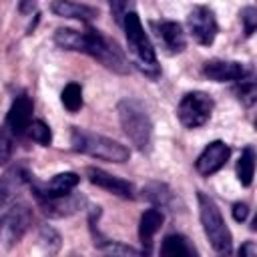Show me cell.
<instances>
[{
	"instance_id": "cell-1",
	"label": "cell",
	"mask_w": 257,
	"mask_h": 257,
	"mask_svg": "<svg viewBox=\"0 0 257 257\" xmlns=\"http://www.w3.org/2000/svg\"><path fill=\"white\" fill-rule=\"evenodd\" d=\"M54 42L64 50H74V52L92 56L108 70H114L118 74L128 72V62L120 52V48L90 26L84 32L72 30V28H58L54 32Z\"/></svg>"
},
{
	"instance_id": "cell-2",
	"label": "cell",
	"mask_w": 257,
	"mask_h": 257,
	"mask_svg": "<svg viewBox=\"0 0 257 257\" xmlns=\"http://www.w3.org/2000/svg\"><path fill=\"white\" fill-rule=\"evenodd\" d=\"M116 112L120 126L124 135L131 139V143L141 153H149L153 145V122L147 108L135 98H122L116 104Z\"/></svg>"
},
{
	"instance_id": "cell-3",
	"label": "cell",
	"mask_w": 257,
	"mask_h": 257,
	"mask_svg": "<svg viewBox=\"0 0 257 257\" xmlns=\"http://www.w3.org/2000/svg\"><path fill=\"white\" fill-rule=\"evenodd\" d=\"M124 26V34H126V42H128V50L135 58V64L149 76H159V64H157V54L155 48L149 40V36L145 34V28L141 24V18L137 16V12H126L122 18Z\"/></svg>"
},
{
	"instance_id": "cell-4",
	"label": "cell",
	"mask_w": 257,
	"mask_h": 257,
	"mask_svg": "<svg viewBox=\"0 0 257 257\" xmlns=\"http://www.w3.org/2000/svg\"><path fill=\"white\" fill-rule=\"evenodd\" d=\"M70 143L76 153H82V155H88L94 159H102V161H110V163H124L131 157V153L124 145H120L108 137L76 128V126L70 133Z\"/></svg>"
},
{
	"instance_id": "cell-5",
	"label": "cell",
	"mask_w": 257,
	"mask_h": 257,
	"mask_svg": "<svg viewBox=\"0 0 257 257\" xmlns=\"http://www.w3.org/2000/svg\"><path fill=\"white\" fill-rule=\"evenodd\" d=\"M197 201H199L201 225H203V231H205L209 243L213 245V249L217 253H229L233 239H231V231L225 225V219H223L217 203L205 193H197Z\"/></svg>"
},
{
	"instance_id": "cell-6",
	"label": "cell",
	"mask_w": 257,
	"mask_h": 257,
	"mask_svg": "<svg viewBox=\"0 0 257 257\" xmlns=\"http://www.w3.org/2000/svg\"><path fill=\"white\" fill-rule=\"evenodd\" d=\"M213 112V98L205 92H187L179 106H177V116L183 126L187 128H199L203 126Z\"/></svg>"
},
{
	"instance_id": "cell-7",
	"label": "cell",
	"mask_w": 257,
	"mask_h": 257,
	"mask_svg": "<svg viewBox=\"0 0 257 257\" xmlns=\"http://www.w3.org/2000/svg\"><path fill=\"white\" fill-rule=\"evenodd\" d=\"M187 20H189L191 34L199 44H203V46L213 44V40L217 36V20L209 6H195L189 12Z\"/></svg>"
},
{
	"instance_id": "cell-8",
	"label": "cell",
	"mask_w": 257,
	"mask_h": 257,
	"mask_svg": "<svg viewBox=\"0 0 257 257\" xmlns=\"http://www.w3.org/2000/svg\"><path fill=\"white\" fill-rule=\"evenodd\" d=\"M28 185H30V191H32V195L36 199H40V197H62V195H68L78 185V175L70 173V171L58 173L48 183H38L30 175L28 177Z\"/></svg>"
},
{
	"instance_id": "cell-9",
	"label": "cell",
	"mask_w": 257,
	"mask_h": 257,
	"mask_svg": "<svg viewBox=\"0 0 257 257\" xmlns=\"http://www.w3.org/2000/svg\"><path fill=\"white\" fill-rule=\"evenodd\" d=\"M229 155H231V149H229L223 141H213V143H209V145L203 149V153L197 157L195 169H197L199 175L209 177V175L217 173V171L227 163Z\"/></svg>"
},
{
	"instance_id": "cell-10",
	"label": "cell",
	"mask_w": 257,
	"mask_h": 257,
	"mask_svg": "<svg viewBox=\"0 0 257 257\" xmlns=\"http://www.w3.org/2000/svg\"><path fill=\"white\" fill-rule=\"evenodd\" d=\"M86 179L92 185H96V187H100V189H104V191H108V193H112L120 199H135V187L128 181H124L120 177H114V175H110L102 169L88 167L86 169Z\"/></svg>"
},
{
	"instance_id": "cell-11",
	"label": "cell",
	"mask_w": 257,
	"mask_h": 257,
	"mask_svg": "<svg viewBox=\"0 0 257 257\" xmlns=\"http://www.w3.org/2000/svg\"><path fill=\"white\" fill-rule=\"evenodd\" d=\"M30 122H32V100L26 94H20L12 100L4 124L16 135V139H20L26 135Z\"/></svg>"
},
{
	"instance_id": "cell-12",
	"label": "cell",
	"mask_w": 257,
	"mask_h": 257,
	"mask_svg": "<svg viewBox=\"0 0 257 257\" xmlns=\"http://www.w3.org/2000/svg\"><path fill=\"white\" fill-rule=\"evenodd\" d=\"M203 74L215 82H225V80L237 82L249 74V68L235 60H209L203 66Z\"/></svg>"
},
{
	"instance_id": "cell-13",
	"label": "cell",
	"mask_w": 257,
	"mask_h": 257,
	"mask_svg": "<svg viewBox=\"0 0 257 257\" xmlns=\"http://www.w3.org/2000/svg\"><path fill=\"white\" fill-rule=\"evenodd\" d=\"M28 225H30V209L24 203L16 201L10 207V211H8V215H6L4 223H2V231H4L6 241L8 243H16L24 235Z\"/></svg>"
},
{
	"instance_id": "cell-14",
	"label": "cell",
	"mask_w": 257,
	"mask_h": 257,
	"mask_svg": "<svg viewBox=\"0 0 257 257\" xmlns=\"http://www.w3.org/2000/svg\"><path fill=\"white\" fill-rule=\"evenodd\" d=\"M165 221V215L159 207H151L147 209L143 215H141V221H139V239H141V245H143V253H151L153 251V237L155 233L161 229Z\"/></svg>"
},
{
	"instance_id": "cell-15",
	"label": "cell",
	"mask_w": 257,
	"mask_h": 257,
	"mask_svg": "<svg viewBox=\"0 0 257 257\" xmlns=\"http://www.w3.org/2000/svg\"><path fill=\"white\" fill-rule=\"evenodd\" d=\"M36 201H38V205L44 209V213L50 215V217H64V215H70V213H74L76 209H80V205L84 203V199L74 197L72 193L62 195V197H40V199H36Z\"/></svg>"
},
{
	"instance_id": "cell-16",
	"label": "cell",
	"mask_w": 257,
	"mask_h": 257,
	"mask_svg": "<svg viewBox=\"0 0 257 257\" xmlns=\"http://www.w3.org/2000/svg\"><path fill=\"white\" fill-rule=\"evenodd\" d=\"M157 28V34L159 38L163 40L165 48L171 52V54H177V52H183L185 46H187V40H185V32L181 28L179 22H173V20H163L159 24H155Z\"/></svg>"
},
{
	"instance_id": "cell-17",
	"label": "cell",
	"mask_w": 257,
	"mask_h": 257,
	"mask_svg": "<svg viewBox=\"0 0 257 257\" xmlns=\"http://www.w3.org/2000/svg\"><path fill=\"white\" fill-rule=\"evenodd\" d=\"M50 8H52V12L56 16L74 18V20H80V22H88V20L96 18V14H98L96 8L80 4V2H74V0H54Z\"/></svg>"
},
{
	"instance_id": "cell-18",
	"label": "cell",
	"mask_w": 257,
	"mask_h": 257,
	"mask_svg": "<svg viewBox=\"0 0 257 257\" xmlns=\"http://www.w3.org/2000/svg\"><path fill=\"white\" fill-rule=\"evenodd\" d=\"M161 255H165V257H193V255H197V251L189 243L187 237H183L179 233H173V235H167L163 239Z\"/></svg>"
},
{
	"instance_id": "cell-19",
	"label": "cell",
	"mask_w": 257,
	"mask_h": 257,
	"mask_svg": "<svg viewBox=\"0 0 257 257\" xmlns=\"http://www.w3.org/2000/svg\"><path fill=\"white\" fill-rule=\"evenodd\" d=\"M255 173V153L251 147H245L237 161V179L243 187H249Z\"/></svg>"
},
{
	"instance_id": "cell-20",
	"label": "cell",
	"mask_w": 257,
	"mask_h": 257,
	"mask_svg": "<svg viewBox=\"0 0 257 257\" xmlns=\"http://www.w3.org/2000/svg\"><path fill=\"white\" fill-rule=\"evenodd\" d=\"M60 100H62V104L68 112H76L82 106V88H80V84L68 82L60 92Z\"/></svg>"
},
{
	"instance_id": "cell-21",
	"label": "cell",
	"mask_w": 257,
	"mask_h": 257,
	"mask_svg": "<svg viewBox=\"0 0 257 257\" xmlns=\"http://www.w3.org/2000/svg\"><path fill=\"white\" fill-rule=\"evenodd\" d=\"M26 135H28V139H32L34 143H38V145H42V147H48V145L52 143L50 126H48L44 120H40V118H36V120L32 118V122L28 124Z\"/></svg>"
},
{
	"instance_id": "cell-22",
	"label": "cell",
	"mask_w": 257,
	"mask_h": 257,
	"mask_svg": "<svg viewBox=\"0 0 257 257\" xmlns=\"http://www.w3.org/2000/svg\"><path fill=\"white\" fill-rule=\"evenodd\" d=\"M14 145H16V135L2 124L0 126V165H6L14 153Z\"/></svg>"
},
{
	"instance_id": "cell-23",
	"label": "cell",
	"mask_w": 257,
	"mask_h": 257,
	"mask_svg": "<svg viewBox=\"0 0 257 257\" xmlns=\"http://www.w3.org/2000/svg\"><path fill=\"white\" fill-rule=\"evenodd\" d=\"M143 193H145V197L149 201H153L155 205H161V207H167L171 203V199H173L171 191L165 185H161V183H151Z\"/></svg>"
},
{
	"instance_id": "cell-24",
	"label": "cell",
	"mask_w": 257,
	"mask_h": 257,
	"mask_svg": "<svg viewBox=\"0 0 257 257\" xmlns=\"http://www.w3.org/2000/svg\"><path fill=\"white\" fill-rule=\"evenodd\" d=\"M239 84H237V88H235V92L239 94V98L249 106V104H253V100H255V82L253 80H249V78H241V80H237Z\"/></svg>"
},
{
	"instance_id": "cell-25",
	"label": "cell",
	"mask_w": 257,
	"mask_h": 257,
	"mask_svg": "<svg viewBox=\"0 0 257 257\" xmlns=\"http://www.w3.org/2000/svg\"><path fill=\"white\" fill-rule=\"evenodd\" d=\"M241 22H243V30L245 36H251L257 28V10L253 6H247L241 10Z\"/></svg>"
},
{
	"instance_id": "cell-26",
	"label": "cell",
	"mask_w": 257,
	"mask_h": 257,
	"mask_svg": "<svg viewBox=\"0 0 257 257\" xmlns=\"http://www.w3.org/2000/svg\"><path fill=\"white\" fill-rule=\"evenodd\" d=\"M110 4V12H112V18L116 24H122V18L126 14V4L128 0H108Z\"/></svg>"
},
{
	"instance_id": "cell-27",
	"label": "cell",
	"mask_w": 257,
	"mask_h": 257,
	"mask_svg": "<svg viewBox=\"0 0 257 257\" xmlns=\"http://www.w3.org/2000/svg\"><path fill=\"white\" fill-rule=\"evenodd\" d=\"M247 215H249L247 203H235V205H233V219H235V221H245Z\"/></svg>"
},
{
	"instance_id": "cell-28",
	"label": "cell",
	"mask_w": 257,
	"mask_h": 257,
	"mask_svg": "<svg viewBox=\"0 0 257 257\" xmlns=\"http://www.w3.org/2000/svg\"><path fill=\"white\" fill-rule=\"evenodd\" d=\"M34 8H36V0H20V2H18L20 14H30Z\"/></svg>"
},
{
	"instance_id": "cell-29",
	"label": "cell",
	"mask_w": 257,
	"mask_h": 257,
	"mask_svg": "<svg viewBox=\"0 0 257 257\" xmlns=\"http://www.w3.org/2000/svg\"><path fill=\"white\" fill-rule=\"evenodd\" d=\"M255 253H257V247H255L253 241H247V243L239 249V255H241V257H251V255H255Z\"/></svg>"
}]
</instances>
